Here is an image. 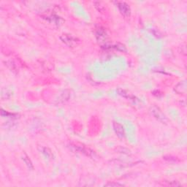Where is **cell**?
I'll list each match as a JSON object with an SVG mask.
<instances>
[{"instance_id": "cell-13", "label": "cell", "mask_w": 187, "mask_h": 187, "mask_svg": "<svg viewBox=\"0 0 187 187\" xmlns=\"http://www.w3.org/2000/svg\"><path fill=\"white\" fill-rule=\"evenodd\" d=\"M104 186H123V185L118 184V183H109V184H105Z\"/></svg>"}, {"instance_id": "cell-7", "label": "cell", "mask_w": 187, "mask_h": 187, "mask_svg": "<svg viewBox=\"0 0 187 187\" xmlns=\"http://www.w3.org/2000/svg\"><path fill=\"white\" fill-rule=\"evenodd\" d=\"M175 91L178 94H185L186 91V80L181 81L179 83L177 84L175 87Z\"/></svg>"}, {"instance_id": "cell-11", "label": "cell", "mask_w": 187, "mask_h": 187, "mask_svg": "<svg viewBox=\"0 0 187 187\" xmlns=\"http://www.w3.org/2000/svg\"><path fill=\"white\" fill-rule=\"evenodd\" d=\"M22 159H23V160L24 161V162H25L26 164H27L28 168H29V169H31V170H32V169L34 168L33 164H32V162H31V160L29 159V156H28L27 154H24L23 156V158H22Z\"/></svg>"}, {"instance_id": "cell-3", "label": "cell", "mask_w": 187, "mask_h": 187, "mask_svg": "<svg viewBox=\"0 0 187 187\" xmlns=\"http://www.w3.org/2000/svg\"><path fill=\"white\" fill-rule=\"evenodd\" d=\"M95 36L97 41L100 43L106 45V41L108 40V34L106 30L102 27H98L95 29Z\"/></svg>"}, {"instance_id": "cell-4", "label": "cell", "mask_w": 187, "mask_h": 187, "mask_svg": "<svg viewBox=\"0 0 187 187\" xmlns=\"http://www.w3.org/2000/svg\"><path fill=\"white\" fill-rule=\"evenodd\" d=\"M150 112L154 118H156V119L160 121L163 122V123H165L168 121L166 116L163 113V112L156 106H153V107L151 108Z\"/></svg>"}, {"instance_id": "cell-12", "label": "cell", "mask_w": 187, "mask_h": 187, "mask_svg": "<svg viewBox=\"0 0 187 187\" xmlns=\"http://www.w3.org/2000/svg\"><path fill=\"white\" fill-rule=\"evenodd\" d=\"M94 5H95V7L97 8L99 11H102L104 8L103 7V5H102V3L100 2H94Z\"/></svg>"}, {"instance_id": "cell-9", "label": "cell", "mask_w": 187, "mask_h": 187, "mask_svg": "<svg viewBox=\"0 0 187 187\" xmlns=\"http://www.w3.org/2000/svg\"><path fill=\"white\" fill-rule=\"evenodd\" d=\"M5 65L7 66V67L9 68V69L11 70L12 72H16L18 71L17 66H16L15 63L13 61H11V60H10V61H7L5 62Z\"/></svg>"}, {"instance_id": "cell-5", "label": "cell", "mask_w": 187, "mask_h": 187, "mask_svg": "<svg viewBox=\"0 0 187 187\" xmlns=\"http://www.w3.org/2000/svg\"><path fill=\"white\" fill-rule=\"evenodd\" d=\"M116 5L119 10L120 13L125 17H129L131 14V9L128 4H126L124 2H116Z\"/></svg>"}, {"instance_id": "cell-8", "label": "cell", "mask_w": 187, "mask_h": 187, "mask_svg": "<svg viewBox=\"0 0 187 187\" xmlns=\"http://www.w3.org/2000/svg\"><path fill=\"white\" fill-rule=\"evenodd\" d=\"M38 148H39L40 151L42 152V154H43L47 158H48V159L53 158V154H52L51 151L48 148L43 147V146H39Z\"/></svg>"}, {"instance_id": "cell-6", "label": "cell", "mask_w": 187, "mask_h": 187, "mask_svg": "<svg viewBox=\"0 0 187 187\" xmlns=\"http://www.w3.org/2000/svg\"><path fill=\"white\" fill-rule=\"evenodd\" d=\"M113 130L116 132V135H117L118 138H125V132H124V129L121 124L114 121L113 123Z\"/></svg>"}, {"instance_id": "cell-2", "label": "cell", "mask_w": 187, "mask_h": 187, "mask_svg": "<svg viewBox=\"0 0 187 187\" xmlns=\"http://www.w3.org/2000/svg\"><path fill=\"white\" fill-rule=\"evenodd\" d=\"M60 39L63 43L67 45V46L71 48H74L76 47L78 44L80 43V40L76 38L74 36H72L71 35H67V34H65V35H62L60 37Z\"/></svg>"}, {"instance_id": "cell-10", "label": "cell", "mask_w": 187, "mask_h": 187, "mask_svg": "<svg viewBox=\"0 0 187 187\" xmlns=\"http://www.w3.org/2000/svg\"><path fill=\"white\" fill-rule=\"evenodd\" d=\"M117 91L120 96H123V97H124V98H126V99L131 100L132 98L133 97V96H132V95H130L128 92H126L125 90L121 89V88H118V89L117 90Z\"/></svg>"}, {"instance_id": "cell-1", "label": "cell", "mask_w": 187, "mask_h": 187, "mask_svg": "<svg viewBox=\"0 0 187 187\" xmlns=\"http://www.w3.org/2000/svg\"><path fill=\"white\" fill-rule=\"evenodd\" d=\"M71 146V147H72L75 149L76 151H79L80 153H82V154H85V155L89 156V157L91 158H94L96 156V154L94 151L90 149L89 148L86 147L85 146H83V145L79 144V143H73L70 145Z\"/></svg>"}]
</instances>
